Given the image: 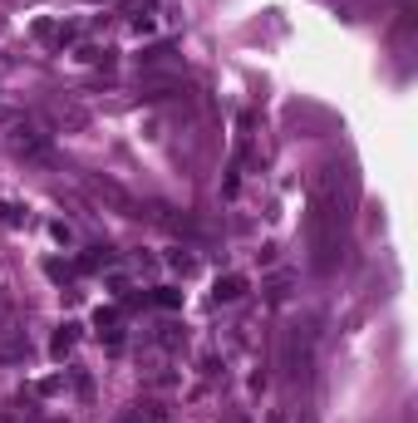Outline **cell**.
Here are the masks:
<instances>
[{
  "instance_id": "6da1fadb",
  "label": "cell",
  "mask_w": 418,
  "mask_h": 423,
  "mask_svg": "<svg viewBox=\"0 0 418 423\" xmlns=\"http://www.w3.org/2000/svg\"><path fill=\"white\" fill-rule=\"evenodd\" d=\"M5 143H10V153H20V158H30V163H50V133H40V128L25 123V118H15V123L5 128Z\"/></svg>"
},
{
  "instance_id": "7a4b0ae2",
  "label": "cell",
  "mask_w": 418,
  "mask_h": 423,
  "mask_svg": "<svg viewBox=\"0 0 418 423\" xmlns=\"http://www.w3.org/2000/svg\"><path fill=\"white\" fill-rule=\"evenodd\" d=\"M84 187H89V197H99V202H108L113 212H123V216H138V202H133V197H128V192H123L118 182H108V178H89Z\"/></svg>"
},
{
  "instance_id": "3957f363",
  "label": "cell",
  "mask_w": 418,
  "mask_h": 423,
  "mask_svg": "<svg viewBox=\"0 0 418 423\" xmlns=\"http://www.w3.org/2000/svg\"><path fill=\"white\" fill-rule=\"evenodd\" d=\"M286 369H291V379H306V374H310V330H306V335L296 330V335L286 340Z\"/></svg>"
},
{
  "instance_id": "277c9868",
  "label": "cell",
  "mask_w": 418,
  "mask_h": 423,
  "mask_svg": "<svg viewBox=\"0 0 418 423\" xmlns=\"http://www.w3.org/2000/svg\"><path fill=\"white\" fill-rule=\"evenodd\" d=\"M153 344H158V349H168V354H178V349L187 344V330L168 320V325H158V335H153Z\"/></svg>"
},
{
  "instance_id": "5b68a950",
  "label": "cell",
  "mask_w": 418,
  "mask_h": 423,
  "mask_svg": "<svg viewBox=\"0 0 418 423\" xmlns=\"http://www.w3.org/2000/svg\"><path fill=\"white\" fill-rule=\"evenodd\" d=\"M211 296H216V301H226V306H231V301H241V296H246V276H236V271H231V276H221Z\"/></svg>"
},
{
  "instance_id": "8992f818",
  "label": "cell",
  "mask_w": 418,
  "mask_h": 423,
  "mask_svg": "<svg viewBox=\"0 0 418 423\" xmlns=\"http://www.w3.org/2000/svg\"><path fill=\"white\" fill-rule=\"evenodd\" d=\"M123 423H168V409L163 404H133L123 414Z\"/></svg>"
},
{
  "instance_id": "52a82bcc",
  "label": "cell",
  "mask_w": 418,
  "mask_h": 423,
  "mask_svg": "<svg viewBox=\"0 0 418 423\" xmlns=\"http://www.w3.org/2000/svg\"><path fill=\"white\" fill-rule=\"evenodd\" d=\"M0 359H25V330L0 335Z\"/></svg>"
},
{
  "instance_id": "ba28073f",
  "label": "cell",
  "mask_w": 418,
  "mask_h": 423,
  "mask_svg": "<svg viewBox=\"0 0 418 423\" xmlns=\"http://www.w3.org/2000/svg\"><path fill=\"white\" fill-rule=\"evenodd\" d=\"M113 256H108V246H89L84 256H79V271H99V266H108Z\"/></svg>"
},
{
  "instance_id": "9c48e42d",
  "label": "cell",
  "mask_w": 418,
  "mask_h": 423,
  "mask_svg": "<svg viewBox=\"0 0 418 423\" xmlns=\"http://www.w3.org/2000/svg\"><path fill=\"white\" fill-rule=\"evenodd\" d=\"M74 330H79V325H64V330L54 335V344H50V354H54V359H64V354L74 349Z\"/></svg>"
},
{
  "instance_id": "30bf717a",
  "label": "cell",
  "mask_w": 418,
  "mask_h": 423,
  "mask_svg": "<svg viewBox=\"0 0 418 423\" xmlns=\"http://www.w3.org/2000/svg\"><path fill=\"white\" fill-rule=\"evenodd\" d=\"M153 301H158L163 311H178V306H182V291H173V286H158V291H153Z\"/></svg>"
},
{
  "instance_id": "8fae6325",
  "label": "cell",
  "mask_w": 418,
  "mask_h": 423,
  "mask_svg": "<svg viewBox=\"0 0 418 423\" xmlns=\"http://www.w3.org/2000/svg\"><path fill=\"white\" fill-rule=\"evenodd\" d=\"M168 266H173V271H182V276H192V271H197V261H192L187 251H168Z\"/></svg>"
},
{
  "instance_id": "7c38bea8",
  "label": "cell",
  "mask_w": 418,
  "mask_h": 423,
  "mask_svg": "<svg viewBox=\"0 0 418 423\" xmlns=\"http://www.w3.org/2000/svg\"><path fill=\"white\" fill-rule=\"evenodd\" d=\"M0 221H20V207H10V202H0Z\"/></svg>"
},
{
  "instance_id": "4fadbf2b",
  "label": "cell",
  "mask_w": 418,
  "mask_h": 423,
  "mask_svg": "<svg viewBox=\"0 0 418 423\" xmlns=\"http://www.w3.org/2000/svg\"><path fill=\"white\" fill-rule=\"evenodd\" d=\"M226 423H251V419H246V414H231V419H226Z\"/></svg>"
}]
</instances>
